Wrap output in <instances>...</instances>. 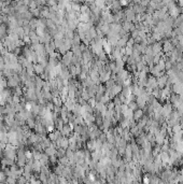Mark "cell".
I'll list each match as a JSON object with an SVG mask.
<instances>
[{
  "label": "cell",
  "instance_id": "obj_7",
  "mask_svg": "<svg viewBox=\"0 0 183 184\" xmlns=\"http://www.w3.org/2000/svg\"><path fill=\"white\" fill-rule=\"evenodd\" d=\"M28 182H29V181H28V180H27L25 177L21 175V177L17 179V182H16V183H17V184H27Z\"/></svg>",
  "mask_w": 183,
  "mask_h": 184
},
{
  "label": "cell",
  "instance_id": "obj_1",
  "mask_svg": "<svg viewBox=\"0 0 183 184\" xmlns=\"http://www.w3.org/2000/svg\"><path fill=\"white\" fill-rule=\"evenodd\" d=\"M72 132V129L70 128V126L68 125V124H65V126L63 127V129L60 130V134H62V136L63 137H69L70 136V134Z\"/></svg>",
  "mask_w": 183,
  "mask_h": 184
},
{
  "label": "cell",
  "instance_id": "obj_10",
  "mask_svg": "<svg viewBox=\"0 0 183 184\" xmlns=\"http://www.w3.org/2000/svg\"><path fill=\"white\" fill-rule=\"evenodd\" d=\"M0 161H1V158H0Z\"/></svg>",
  "mask_w": 183,
  "mask_h": 184
},
{
  "label": "cell",
  "instance_id": "obj_5",
  "mask_svg": "<svg viewBox=\"0 0 183 184\" xmlns=\"http://www.w3.org/2000/svg\"><path fill=\"white\" fill-rule=\"evenodd\" d=\"M23 94H24V90H23L22 86H17L16 88L13 90V95H16L18 97H22Z\"/></svg>",
  "mask_w": 183,
  "mask_h": 184
},
{
  "label": "cell",
  "instance_id": "obj_8",
  "mask_svg": "<svg viewBox=\"0 0 183 184\" xmlns=\"http://www.w3.org/2000/svg\"><path fill=\"white\" fill-rule=\"evenodd\" d=\"M141 116H142V111H141V110H138V111H136V112H135V114H134L135 120H139Z\"/></svg>",
  "mask_w": 183,
  "mask_h": 184
},
{
  "label": "cell",
  "instance_id": "obj_4",
  "mask_svg": "<svg viewBox=\"0 0 183 184\" xmlns=\"http://www.w3.org/2000/svg\"><path fill=\"white\" fill-rule=\"evenodd\" d=\"M34 69H35L36 74H38V76H41V74L44 72V68L42 67L40 64H36V65H34Z\"/></svg>",
  "mask_w": 183,
  "mask_h": 184
},
{
  "label": "cell",
  "instance_id": "obj_9",
  "mask_svg": "<svg viewBox=\"0 0 183 184\" xmlns=\"http://www.w3.org/2000/svg\"><path fill=\"white\" fill-rule=\"evenodd\" d=\"M113 107H114V103H113V102H109V104H108V109H109V111H112Z\"/></svg>",
  "mask_w": 183,
  "mask_h": 184
},
{
  "label": "cell",
  "instance_id": "obj_3",
  "mask_svg": "<svg viewBox=\"0 0 183 184\" xmlns=\"http://www.w3.org/2000/svg\"><path fill=\"white\" fill-rule=\"evenodd\" d=\"M41 167H42V165L39 161H34V163H32V171L34 172H41Z\"/></svg>",
  "mask_w": 183,
  "mask_h": 184
},
{
  "label": "cell",
  "instance_id": "obj_6",
  "mask_svg": "<svg viewBox=\"0 0 183 184\" xmlns=\"http://www.w3.org/2000/svg\"><path fill=\"white\" fill-rule=\"evenodd\" d=\"M7 86H8V80L7 79H1L0 80V88H2V90H5L7 88Z\"/></svg>",
  "mask_w": 183,
  "mask_h": 184
},
{
  "label": "cell",
  "instance_id": "obj_2",
  "mask_svg": "<svg viewBox=\"0 0 183 184\" xmlns=\"http://www.w3.org/2000/svg\"><path fill=\"white\" fill-rule=\"evenodd\" d=\"M86 145H87V150L89 152L96 151V140H89V141H87Z\"/></svg>",
  "mask_w": 183,
  "mask_h": 184
},
{
  "label": "cell",
  "instance_id": "obj_11",
  "mask_svg": "<svg viewBox=\"0 0 183 184\" xmlns=\"http://www.w3.org/2000/svg\"><path fill=\"white\" fill-rule=\"evenodd\" d=\"M0 170H1V169H0Z\"/></svg>",
  "mask_w": 183,
  "mask_h": 184
}]
</instances>
